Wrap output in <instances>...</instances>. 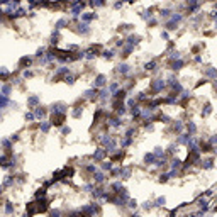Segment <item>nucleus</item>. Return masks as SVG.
<instances>
[{
	"mask_svg": "<svg viewBox=\"0 0 217 217\" xmlns=\"http://www.w3.org/2000/svg\"><path fill=\"white\" fill-rule=\"evenodd\" d=\"M110 188H112V192H114V195H115V193H119V192L120 190H122V183H120V182H114V183H112V185H110Z\"/></svg>",
	"mask_w": 217,
	"mask_h": 217,
	"instance_id": "obj_10",
	"label": "nucleus"
},
{
	"mask_svg": "<svg viewBox=\"0 0 217 217\" xmlns=\"http://www.w3.org/2000/svg\"><path fill=\"white\" fill-rule=\"evenodd\" d=\"M85 97L87 98H94V97H97V90H87V92H85Z\"/></svg>",
	"mask_w": 217,
	"mask_h": 217,
	"instance_id": "obj_20",
	"label": "nucleus"
},
{
	"mask_svg": "<svg viewBox=\"0 0 217 217\" xmlns=\"http://www.w3.org/2000/svg\"><path fill=\"white\" fill-rule=\"evenodd\" d=\"M202 166H204L205 170H210V168L214 166V161H212V159H205V161L202 163Z\"/></svg>",
	"mask_w": 217,
	"mask_h": 217,
	"instance_id": "obj_21",
	"label": "nucleus"
},
{
	"mask_svg": "<svg viewBox=\"0 0 217 217\" xmlns=\"http://www.w3.org/2000/svg\"><path fill=\"white\" fill-rule=\"evenodd\" d=\"M70 132V127H63V134H68Z\"/></svg>",
	"mask_w": 217,
	"mask_h": 217,
	"instance_id": "obj_33",
	"label": "nucleus"
},
{
	"mask_svg": "<svg viewBox=\"0 0 217 217\" xmlns=\"http://www.w3.org/2000/svg\"><path fill=\"white\" fill-rule=\"evenodd\" d=\"M26 119L27 120H34L36 117H34V114H26Z\"/></svg>",
	"mask_w": 217,
	"mask_h": 217,
	"instance_id": "obj_31",
	"label": "nucleus"
},
{
	"mask_svg": "<svg viewBox=\"0 0 217 217\" xmlns=\"http://www.w3.org/2000/svg\"><path fill=\"white\" fill-rule=\"evenodd\" d=\"M4 212H5V215H12V214L15 212V205H14L10 200H7L4 204Z\"/></svg>",
	"mask_w": 217,
	"mask_h": 217,
	"instance_id": "obj_4",
	"label": "nucleus"
},
{
	"mask_svg": "<svg viewBox=\"0 0 217 217\" xmlns=\"http://www.w3.org/2000/svg\"><path fill=\"white\" fill-rule=\"evenodd\" d=\"M94 183H87V185H83V187H81V192H87V193H88V192H92L94 190Z\"/></svg>",
	"mask_w": 217,
	"mask_h": 217,
	"instance_id": "obj_19",
	"label": "nucleus"
},
{
	"mask_svg": "<svg viewBox=\"0 0 217 217\" xmlns=\"http://www.w3.org/2000/svg\"><path fill=\"white\" fill-rule=\"evenodd\" d=\"M137 205H139V204H137V200H136V199H129L127 202H126V207H127L129 210H136Z\"/></svg>",
	"mask_w": 217,
	"mask_h": 217,
	"instance_id": "obj_7",
	"label": "nucleus"
},
{
	"mask_svg": "<svg viewBox=\"0 0 217 217\" xmlns=\"http://www.w3.org/2000/svg\"><path fill=\"white\" fill-rule=\"evenodd\" d=\"M34 117H38V119H43V117H46V109H43V107H38L34 110Z\"/></svg>",
	"mask_w": 217,
	"mask_h": 217,
	"instance_id": "obj_9",
	"label": "nucleus"
},
{
	"mask_svg": "<svg viewBox=\"0 0 217 217\" xmlns=\"http://www.w3.org/2000/svg\"><path fill=\"white\" fill-rule=\"evenodd\" d=\"M132 175L131 166H119V176L120 178H129Z\"/></svg>",
	"mask_w": 217,
	"mask_h": 217,
	"instance_id": "obj_3",
	"label": "nucleus"
},
{
	"mask_svg": "<svg viewBox=\"0 0 217 217\" xmlns=\"http://www.w3.org/2000/svg\"><path fill=\"white\" fill-rule=\"evenodd\" d=\"M141 209L146 210V212H149V210H153V209H154V204L151 202V200H148V202H144V204L141 205Z\"/></svg>",
	"mask_w": 217,
	"mask_h": 217,
	"instance_id": "obj_16",
	"label": "nucleus"
},
{
	"mask_svg": "<svg viewBox=\"0 0 217 217\" xmlns=\"http://www.w3.org/2000/svg\"><path fill=\"white\" fill-rule=\"evenodd\" d=\"M41 131H43V132H48V131H49V124H48L46 120L41 124Z\"/></svg>",
	"mask_w": 217,
	"mask_h": 217,
	"instance_id": "obj_26",
	"label": "nucleus"
},
{
	"mask_svg": "<svg viewBox=\"0 0 217 217\" xmlns=\"http://www.w3.org/2000/svg\"><path fill=\"white\" fill-rule=\"evenodd\" d=\"M163 87H165V81L163 80H154V83H153V90L154 92H159Z\"/></svg>",
	"mask_w": 217,
	"mask_h": 217,
	"instance_id": "obj_14",
	"label": "nucleus"
},
{
	"mask_svg": "<svg viewBox=\"0 0 217 217\" xmlns=\"http://www.w3.org/2000/svg\"><path fill=\"white\" fill-rule=\"evenodd\" d=\"M48 207H49V204H48V200L46 199H38L36 202H31V204H27L26 207V215L31 217V215H36V214L39 212H46Z\"/></svg>",
	"mask_w": 217,
	"mask_h": 217,
	"instance_id": "obj_1",
	"label": "nucleus"
},
{
	"mask_svg": "<svg viewBox=\"0 0 217 217\" xmlns=\"http://www.w3.org/2000/svg\"><path fill=\"white\" fill-rule=\"evenodd\" d=\"M38 104V97H31L29 98V105H36Z\"/></svg>",
	"mask_w": 217,
	"mask_h": 217,
	"instance_id": "obj_30",
	"label": "nucleus"
},
{
	"mask_svg": "<svg viewBox=\"0 0 217 217\" xmlns=\"http://www.w3.org/2000/svg\"><path fill=\"white\" fill-rule=\"evenodd\" d=\"M2 192H4V187H2V185H0V195H2Z\"/></svg>",
	"mask_w": 217,
	"mask_h": 217,
	"instance_id": "obj_34",
	"label": "nucleus"
},
{
	"mask_svg": "<svg viewBox=\"0 0 217 217\" xmlns=\"http://www.w3.org/2000/svg\"><path fill=\"white\" fill-rule=\"evenodd\" d=\"M153 204H154V207H165V205H166V199H165V197H158Z\"/></svg>",
	"mask_w": 217,
	"mask_h": 217,
	"instance_id": "obj_15",
	"label": "nucleus"
},
{
	"mask_svg": "<svg viewBox=\"0 0 217 217\" xmlns=\"http://www.w3.org/2000/svg\"><path fill=\"white\" fill-rule=\"evenodd\" d=\"M104 158H105V151H104V149H97V151L94 153V159L95 161H102Z\"/></svg>",
	"mask_w": 217,
	"mask_h": 217,
	"instance_id": "obj_8",
	"label": "nucleus"
},
{
	"mask_svg": "<svg viewBox=\"0 0 217 217\" xmlns=\"http://www.w3.org/2000/svg\"><path fill=\"white\" fill-rule=\"evenodd\" d=\"M154 161H156V158H154L153 153H148L144 156V163H146V165H154Z\"/></svg>",
	"mask_w": 217,
	"mask_h": 217,
	"instance_id": "obj_13",
	"label": "nucleus"
},
{
	"mask_svg": "<svg viewBox=\"0 0 217 217\" xmlns=\"http://www.w3.org/2000/svg\"><path fill=\"white\" fill-rule=\"evenodd\" d=\"M87 171H88V173H95V171H97V166L95 165H88L87 166Z\"/></svg>",
	"mask_w": 217,
	"mask_h": 217,
	"instance_id": "obj_28",
	"label": "nucleus"
},
{
	"mask_svg": "<svg viewBox=\"0 0 217 217\" xmlns=\"http://www.w3.org/2000/svg\"><path fill=\"white\" fill-rule=\"evenodd\" d=\"M22 217H27V215H26V214H24V215H22Z\"/></svg>",
	"mask_w": 217,
	"mask_h": 217,
	"instance_id": "obj_35",
	"label": "nucleus"
},
{
	"mask_svg": "<svg viewBox=\"0 0 217 217\" xmlns=\"http://www.w3.org/2000/svg\"><path fill=\"white\" fill-rule=\"evenodd\" d=\"M78 217H97L100 215V204L92 202V204H85L77 209Z\"/></svg>",
	"mask_w": 217,
	"mask_h": 217,
	"instance_id": "obj_2",
	"label": "nucleus"
},
{
	"mask_svg": "<svg viewBox=\"0 0 217 217\" xmlns=\"http://www.w3.org/2000/svg\"><path fill=\"white\" fill-rule=\"evenodd\" d=\"M10 92H12V87H10V85H5V87L0 88V95H4V97H7Z\"/></svg>",
	"mask_w": 217,
	"mask_h": 217,
	"instance_id": "obj_18",
	"label": "nucleus"
},
{
	"mask_svg": "<svg viewBox=\"0 0 217 217\" xmlns=\"http://www.w3.org/2000/svg\"><path fill=\"white\" fill-rule=\"evenodd\" d=\"M102 170L104 171H110L112 170V163H102Z\"/></svg>",
	"mask_w": 217,
	"mask_h": 217,
	"instance_id": "obj_25",
	"label": "nucleus"
},
{
	"mask_svg": "<svg viewBox=\"0 0 217 217\" xmlns=\"http://www.w3.org/2000/svg\"><path fill=\"white\" fill-rule=\"evenodd\" d=\"M94 180H95V185H102V183L105 182V173H104V171H95Z\"/></svg>",
	"mask_w": 217,
	"mask_h": 217,
	"instance_id": "obj_5",
	"label": "nucleus"
},
{
	"mask_svg": "<svg viewBox=\"0 0 217 217\" xmlns=\"http://www.w3.org/2000/svg\"><path fill=\"white\" fill-rule=\"evenodd\" d=\"M192 137H190V134H182V136L178 137V141H176V143H178V144H188V141H190Z\"/></svg>",
	"mask_w": 217,
	"mask_h": 217,
	"instance_id": "obj_12",
	"label": "nucleus"
},
{
	"mask_svg": "<svg viewBox=\"0 0 217 217\" xmlns=\"http://www.w3.org/2000/svg\"><path fill=\"white\" fill-rule=\"evenodd\" d=\"M168 180H170V178H168V175H166V173H161V175H159V182H161V183H166Z\"/></svg>",
	"mask_w": 217,
	"mask_h": 217,
	"instance_id": "obj_27",
	"label": "nucleus"
},
{
	"mask_svg": "<svg viewBox=\"0 0 217 217\" xmlns=\"http://www.w3.org/2000/svg\"><path fill=\"white\" fill-rule=\"evenodd\" d=\"M168 151H170V153H175V151H176V146H175V144H171L170 148H168Z\"/></svg>",
	"mask_w": 217,
	"mask_h": 217,
	"instance_id": "obj_32",
	"label": "nucleus"
},
{
	"mask_svg": "<svg viewBox=\"0 0 217 217\" xmlns=\"http://www.w3.org/2000/svg\"><path fill=\"white\" fill-rule=\"evenodd\" d=\"M14 182H15V176H12V175H9V176H7V178L4 180V185H2V187H12L14 185Z\"/></svg>",
	"mask_w": 217,
	"mask_h": 217,
	"instance_id": "obj_11",
	"label": "nucleus"
},
{
	"mask_svg": "<svg viewBox=\"0 0 217 217\" xmlns=\"http://www.w3.org/2000/svg\"><path fill=\"white\" fill-rule=\"evenodd\" d=\"M187 129H188V132H190V136L197 132V126H195L193 122H190V124H188V126H187Z\"/></svg>",
	"mask_w": 217,
	"mask_h": 217,
	"instance_id": "obj_23",
	"label": "nucleus"
},
{
	"mask_svg": "<svg viewBox=\"0 0 217 217\" xmlns=\"http://www.w3.org/2000/svg\"><path fill=\"white\" fill-rule=\"evenodd\" d=\"M182 66H183V61L178 60V61H175V63H173V68H171V70H182Z\"/></svg>",
	"mask_w": 217,
	"mask_h": 217,
	"instance_id": "obj_24",
	"label": "nucleus"
},
{
	"mask_svg": "<svg viewBox=\"0 0 217 217\" xmlns=\"http://www.w3.org/2000/svg\"><path fill=\"white\" fill-rule=\"evenodd\" d=\"M117 68H119V73H122V75L129 73V66H127V64H119Z\"/></svg>",
	"mask_w": 217,
	"mask_h": 217,
	"instance_id": "obj_22",
	"label": "nucleus"
},
{
	"mask_svg": "<svg viewBox=\"0 0 217 217\" xmlns=\"http://www.w3.org/2000/svg\"><path fill=\"white\" fill-rule=\"evenodd\" d=\"M171 170H178L180 166H182V161H180L178 158H173V159H171Z\"/></svg>",
	"mask_w": 217,
	"mask_h": 217,
	"instance_id": "obj_17",
	"label": "nucleus"
},
{
	"mask_svg": "<svg viewBox=\"0 0 217 217\" xmlns=\"http://www.w3.org/2000/svg\"><path fill=\"white\" fill-rule=\"evenodd\" d=\"M105 81H107L105 75H98V77H97V78H95V83H94V88H95V87H104V85H105Z\"/></svg>",
	"mask_w": 217,
	"mask_h": 217,
	"instance_id": "obj_6",
	"label": "nucleus"
},
{
	"mask_svg": "<svg viewBox=\"0 0 217 217\" xmlns=\"http://www.w3.org/2000/svg\"><path fill=\"white\" fill-rule=\"evenodd\" d=\"M182 129H183V124L180 122V120H178V122H175V131H176V132H180Z\"/></svg>",
	"mask_w": 217,
	"mask_h": 217,
	"instance_id": "obj_29",
	"label": "nucleus"
}]
</instances>
